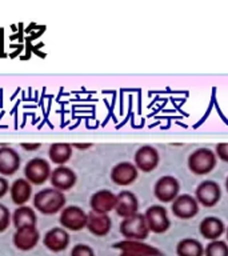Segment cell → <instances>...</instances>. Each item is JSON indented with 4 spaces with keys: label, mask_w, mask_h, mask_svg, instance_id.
Listing matches in <instances>:
<instances>
[{
    "label": "cell",
    "mask_w": 228,
    "mask_h": 256,
    "mask_svg": "<svg viewBox=\"0 0 228 256\" xmlns=\"http://www.w3.org/2000/svg\"><path fill=\"white\" fill-rule=\"evenodd\" d=\"M67 203L66 194L54 187H48L36 192L32 198L34 210L44 216H54L63 211Z\"/></svg>",
    "instance_id": "6da1fadb"
},
{
    "label": "cell",
    "mask_w": 228,
    "mask_h": 256,
    "mask_svg": "<svg viewBox=\"0 0 228 256\" xmlns=\"http://www.w3.org/2000/svg\"><path fill=\"white\" fill-rule=\"evenodd\" d=\"M218 164L215 151L210 148H198L190 154L187 159L188 170L196 176H204L211 174Z\"/></svg>",
    "instance_id": "7a4b0ae2"
},
{
    "label": "cell",
    "mask_w": 228,
    "mask_h": 256,
    "mask_svg": "<svg viewBox=\"0 0 228 256\" xmlns=\"http://www.w3.org/2000/svg\"><path fill=\"white\" fill-rule=\"evenodd\" d=\"M119 231L126 240H146L150 234V228L146 222L144 214L138 212L136 215L122 220Z\"/></svg>",
    "instance_id": "3957f363"
},
{
    "label": "cell",
    "mask_w": 228,
    "mask_h": 256,
    "mask_svg": "<svg viewBox=\"0 0 228 256\" xmlns=\"http://www.w3.org/2000/svg\"><path fill=\"white\" fill-rule=\"evenodd\" d=\"M24 179H27L32 186H42L47 183L51 176V162L43 158H34L28 160L24 166Z\"/></svg>",
    "instance_id": "277c9868"
},
{
    "label": "cell",
    "mask_w": 228,
    "mask_h": 256,
    "mask_svg": "<svg viewBox=\"0 0 228 256\" xmlns=\"http://www.w3.org/2000/svg\"><path fill=\"white\" fill-rule=\"evenodd\" d=\"M88 212L79 206H66L59 214L60 226L67 231H82L87 227Z\"/></svg>",
    "instance_id": "5b68a950"
},
{
    "label": "cell",
    "mask_w": 228,
    "mask_h": 256,
    "mask_svg": "<svg viewBox=\"0 0 228 256\" xmlns=\"http://www.w3.org/2000/svg\"><path fill=\"white\" fill-rule=\"evenodd\" d=\"M144 218L150 231L156 235L166 234L171 227V220L168 218V212L163 204H154L148 207L144 212Z\"/></svg>",
    "instance_id": "8992f818"
},
{
    "label": "cell",
    "mask_w": 228,
    "mask_h": 256,
    "mask_svg": "<svg viewBox=\"0 0 228 256\" xmlns=\"http://www.w3.org/2000/svg\"><path fill=\"white\" fill-rule=\"evenodd\" d=\"M180 183L175 176H162L155 182L154 195L160 203H172L180 195Z\"/></svg>",
    "instance_id": "52a82bcc"
},
{
    "label": "cell",
    "mask_w": 228,
    "mask_h": 256,
    "mask_svg": "<svg viewBox=\"0 0 228 256\" xmlns=\"http://www.w3.org/2000/svg\"><path fill=\"white\" fill-rule=\"evenodd\" d=\"M195 199L199 206L206 208L215 207L222 199V188L215 180H204L200 182L195 190Z\"/></svg>",
    "instance_id": "ba28073f"
},
{
    "label": "cell",
    "mask_w": 228,
    "mask_h": 256,
    "mask_svg": "<svg viewBox=\"0 0 228 256\" xmlns=\"http://www.w3.org/2000/svg\"><path fill=\"white\" fill-rule=\"evenodd\" d=\"M171 211L178 219L190 220L199 214V203L195 196L182 194L171 203Z\"/></svg>",
    "instance_id": "9c48e42d"
},
{
    "label": "cell",
    "mask_w": 228,
    "mask_h": 256,
    "mask_svg": "<svg viewBox=\"0 0 228 256\" xmlns=\"http://www.w3.org/2000/svg\"><path fill=\"white\" fill-rule=\"evenodd\" d=\"M160 162V155L158 150L152 146H142L138 148L134 155V164L139 171L150 174L158 168Z\"/></svg>",
    "instance_id": "30bf717a"
},
{
    "label": "cell",
    "mask_w": 228,
    "mask_h": 256,
    "mask_svg": "<svg viewBox=\"0 0 228 256\" xmlns=\"http://www.w3.org/2000/svg\"><path fill=\"white\" fill-rule=\"evenodd\" d=\"M139 176V170L132 162H120L115 164L111 170L110 178L114 182V184L120 186V187H127L136 182Z\"/></svg>",
    "instance_id": "8fae6325"
},
{
    "label": "cell",
    "mask_w": 228,
    "mask_h": 256,
    "mask_svg": "<svg viewBox=\"0 0 228 256\" xmlns=\"http://www.w3.org/2000/svg\"><path fill=\"white\" fill-rule=\"evenodd\" d=\"M42 236L38 227H23L18 228L12 235V243L16 250L23 252L32 251L39 244Z\"/></svg>",
    "instance_id": "7c38bea8"
},
{
    "label": "cell",
    "mask_w": 228,
    "mask_h": 256,
    "mask_svg": "<svg viewBox=\"0 0 228 256\" xmlns=\"http://www.w3.org/2000/svg\"><path fill=\"white\" fill-rule=\"evenodd\" d=\"M42 242L48 251L59 254V252L67 250L70 242H71V238H70L67 230H64L63 227H54L44 234Z\"/></svg>",
    "instance_id": "4fadbf2b"
},
{
    "label": "cell",
    "mask_w": 228,
    "mask_h": 256,
    "mask_svg": "<svg viewBox=\"0 0 228 256\" xmlns=\"http://www.w3.org/2000/svg\"><path fill=\"white\" fill-rule=\"evenodd\" d=\"M78 182V175L72 168L67 166H58L54 168L50 176V183L51 187L56 188L62 192L70 191L76 186Z\"/></svg>",
    "instance_id": "5bb4252c"
},
{
    "label": "cell",
    "mask_w": 228,
    "mask_h": 256,
    "mask_svg": "<svg viewBox=\"0 0 228 256\" xmlns=\"http://www.w3.org/2000/svg\"><path fill=\"white\" fill-rule=\"evenodd\" d=\"M116 215L122 219H127L139 212V200L132 191L124 190L116 195Z\"/></svg>",
    "instance_id": "9a60e30c"
},
{
    "label": "cell",
    "mask_w": 228,
    "mask_h": 256,
    "mask_svg": "<svg viewBox=\"0 0 228 256\" xmlns=\"http://www.w3.org/2000/svg\"><path fill=\"white\" fill-rule=\"evenodd\" d=\"M116 195L110 190H99L94 192L90 198V207L96 214H110L115 211Z\"/></svg>",
    "instance_id": "2e32d148"
},
{
    "label": "cell",
    "mask_w": 228,
    "mask_h": 256,
    "mask_svg": "<svg viewBox=\"0 0 228 256\" xmlns=\"http://www.w3.org/2000/svg\"><path fill=\"white\" fill-rule=\"evenodd\" d=\"M22 158L12 147H0V175L7 178L14 176L20 170Z\"/></svg>",
    "instance_id": "e0dca14e"
},
{
    "label": "cell",
    "mask_w": 228,
    "mask_h": 256,
    "mask_svg": "<svg viewBox=\"0 0 228 256\" xmlns=\"http://www.w3.org/2000/svg\"><path fill=\"white\" fill-rule=\"evenodd\" d=\"M112 247L115 250H119L120 252H132V254H138V255L143 256H163L162 251L158 250L156 247L142 242V240H122L118 242Z\"/></svg>",
    "instance_id": "ac0fdd59"
},
{
    "label": "cell",
    "mask_w": 228,
    "mask_h": 256,
    "mask_svg": "<svg viewBox=\"0 0 228 256\" xmlns=\"http://www.w3.org/2000/svg\"><path fill=\"white\" fill-rule=\"evenodd\" d=\"M226 230H227L226 224L218 216H207L199 224L200 235L210 242L219 240L220 236L226 234Z\"/></svg>",
    "instance_id": "d6986e66"
},
{
    "label": "cell",
    "mask_w": 228,
    "mask_h": 256,
    "mask_svg": "<svg viewBox=\"0 0 228 256\" xmlns=\"http://www.w3.org/2000/svg\"><path fill=\"white\" fill-rule=\"evenodd\" d=\"M32 184L24 178L16 179L12 182L10 187V198L12 203L20 207V206H27V203L31 200L32 196Z\"/></svg>",
    "instance_id": "ffe728a7"
},
{
    "label": "cell",
    "mask_w": 228,
    "mask_h": 256,
    "mask_svg": "<svg viewBox=\"0 0 228 256\" xmlns=\"http://www.w3.org/2000/svg\"><path fill=\"white\" fill-rule=\"evenodd\" d=\"M88 231L92 235L98 238H103L110 234L112 228V220L107 214H96V212H88L87 227Z\"/></svg>",
    "instance_id": "44dd1931"
},
{
    "label": "cell",
    "mask_w": 228,
    "mask_h": 256,
    "mask_svg": "<svg viewBox=\"0 0 228 256\" xmlns=\"http://www.w3.org/2000/svg\"><path fill=\"white\" fill-rule=\"evenodd\" d=\"M36 223H38V215L34 207L20 206L12 212V226L16 230L23 227H35Z\"/></svg>",
    "instance_id": "7402d4cb"
},
{
    "label": "cell",
    "mask_w": 228,
    "mask_h": 256,
    "mask_svg": "<svg viewBox=\"0 0 228 256\" xmlns=\"http://www.w3.org/2000/svg\"><path fill=\"white\" fill-rule=\"evenodd\" d=\"M74 155V147L70 143H54L48 148V158L56 166H66Z\"/></svg>",
    "instance_id": "603a6c76"
},
{
    "label": "cell",
    "mask_w": 228,
    "mask_h": 256,
    "mask_svg": "<svg viewBox=\"0 0 228 256\" xmlns=\"http://www.w3.org/2000/svg\"><path fill=\"white\" fill-rule=\"evenodd\" d=\"M178 256H204V246L195 238H184L176 244Z\"/></svg>",
    "instance_id": "cb8c5ba5"
},
{
    "label": "cell",
    "mask_w": 228,
    "mask_h": 256,
    "mask_svg": "<svg viewBox=\"0 0 228 256\" xmlns=\"http://www.w3.org/2000/svg\"><path fill=\"white\" fill-rule=\"evenodd\" d=\"M204 256H228V243L223 240H212L204 247Z\"/></svg>",
    "instance_id": "d4e9b609"
},
{
    "label": "cell",
    "mask_w": 228,
    "mask_h": 256,
    "mask_svg": "<svg viewBox=\"0 0 228 256\" xmlns=\"http://www.w3.org/2000/svg\"><path fill=\"white\" fill-rule=\"evenodd\" d=\"M12 224V212L7 206L0 203V234L6 232Z\"/></svg>",
    "instance_id": "484cf974"
},
{
    "label": "cell",
    "mask_w": 228,
    "mask_h": 256,
    "mask_svg": "<svg viewBox=\"0 0 228 256\" xmlns=\"http://www.w3.org/2000/svg\"><path fill=\"white\" fill-rule=\"evenodd\" d=\"M71 256H96L95 251L91 246L84 243H79L74 246L71 250Z\"/></svg>",
    "instance_id": "4316f807"
},
{
    "label": "cell",
    "mask_w": 228,
    "mask_h": 256,
    "mask_svg": "<svg viewBox=\"0 0 228 256\" xmlns=\"http://www.w3.org/2000/svg\"><path fill=\"white\" fill-rule=\"evenodd\" d=\"M216 158L224 163H228V143H219L215 147Z\"/></svg>",
    "instance_id": "83f0119b"
},
{
    "label": "cell",
    "mask_w": 228,
    "mask_h": 256,
    "mask_svg": "<svg viewBox=\"0 0 228 256\" xmlns=\"http://www.w3.org/2000/svg\"><path fill=\"white\" fill-rule=\"evenodd\" d=\"M10 182L4 176H0V199H3L4 196L10 192Z\"/></svg>",
    "instance_id": "f1b7e54d"
},
{
    "label": "cell",
    "mask_w": 228,
    "mask_h": 256,
    "mask_svg": "<svg viewBox=\"0 0 228 256\" xmlns=\"http://www.w3.org/2000/svg\"><path fill=\"white\" fill-rule=\"evenodd\" d=\"M20 147L26 150V151H38L40 147H42V143H22Z\"/></svg>",
    "instance_id": "f546056e"
},
{
    "label": "cell",
    "mask_w": 228,
    "mask_h": 256,
    "mask_svg": "<svg viewBox=\"0 0 228 256\" xmlns=\"http://www.w3.org/2000/svg\"><path fill=\"white\" fill-rule=\"evenodd\" d=\"M72 147L80 150V151H86V150H90L92 147V143H74Z\"/></svg>",
    "instance_id": "4dcf8cb0"
},
{
    "label": "cell",
    "mask_w": 228,
    "mask_h": 256,
    "mask_svg": "<svg viewBox=\"0 0 228 256\" xmlns=\"http://www.w3.org/2000/svg\"><path fill=\"white\" fill-rule=\"evenodd\" d=\"M119 256H143V255H138V254H132V252H120Z\"/></svg>",
    "instance_id": "1f68e13d"
},
{
    "label": "cell",
    "mask_w": 228,
    "mask_h": 256,
    "mask_svg": "<svg viewBox=\"0 0 228 256\" xmlns=\"http://www.w3.org/2000/svg\"><path fill=\"white\" fill-rule=\"evenodd\" d=\"M226 190H227L228 192V176H227V179H226Z\"/></svg>",
    "instance_id": "d6a6232c"
},
{
    "label": "cell",
    "mask_w": 228,
    "mask_h": 256,
    "mask_svg": "<svg viewBox=\"0 0 228 256\" xmlns=\"http://www.w3.org/2000/svg\"><path fill=\"white\" fill-rule=\"evenodd\" d=\"M226 238H227V240H228V227H227V230H226Z\"/></svg>",
    "instance_id": "836d02e7"
}]
</instances>
